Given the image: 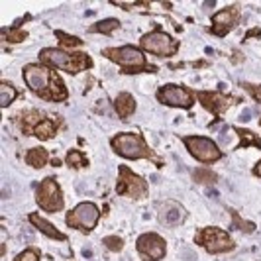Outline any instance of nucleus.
Instances as JSON below:
<instances>
[{
	"label": "nucleus",
	"mask_w": 261,
	"mask_h": 261,
	"mask_svg": "<svg viewBox=\"0 0 261 261\" xmlns=\"http://www.w3.org/2000/svg\"><path fill=\"white\" fill-rule=\"evenodd\" d=\"M24 81H26L28 89L38 92L41 98L55 100V102L67 98V89L63 81L57 75H51V71L45 65H26Z\"/></svg>",
	"instance_id": "1"
},
{
	"label": "nucleus",
	"mask_w": 261,
	"mask_h": 261,
	"mask_svg": "<svg viewBox=\"0 0 261 261\" xmlns=\"http://www.w3.org/2000/svg\"><path fill=\"white\" fill-rule=\"evenodd\" d=\"M39 61L45 65L63 69L67 73H79L92 65L91 57L85 53H67L63 49H43L39 53Z\"/></svg>",
	"instance_id": "2"
},
{
	"label": "nucleus",
	"mask_w": 261,
	"mask_h": 261,
	"mask_svg": "<svg viewBox=\"0 0 261 261\" xmlns=\"http://www.w3.org/2000/svg\"><path fill=\"white\" fill-rule=\"evenodd\" d=\"M112 149L118 155L126 157V159H140V157H147L153 163L157 161V155L145 145L144 138L138 134H118L112 138Z\"/></svg>",
	"instance_id": "3"
},
{
	"label": "nucleus",
	"mask_w": 261,
	"mask_h": 261,
	"mask_svg": "<svg viewBox=\"0 0 261 261\" xmlns=\"http://www.w3.org/2000/svg\"><path fill=\"white\" fill-rule=\"evenodd\" d=\"M196 244L210 251V253H222L236 248V242L228 232L220 228H204L196 234Z\"/></svg>",
	"instance_id": "4"
},
{
	"label": "nucleus",
	"mask_w": 261,
	"mask_h": 261,
	"mask_svg": "<svg viewBox=\"0 0 261 261\" xmlns=\"http://www.w3.org/2000/svg\"><path fill=\"white\" fill-rule=\"evenodd\" d=\"M185 147L189 149V153L198 159V161H204V163H214L222 157L220 147L214 144L208 138H202V136H189L185 138Z\"/></svg>",
	"instance_id": "5"
},
{
	"label": "nucleus",
	"mask_w": 261,
	"mask_h": 261,
	"mask_svg": "<svg viewBox=\"0 0 261 261\" xmlns=\"http://www.w3.org/2000/svg\"><path fill=\"white\" fill-rule=\"evenodd\" d=\"M98 218H100V210L96 208L94 202H89V200L81 202L79 206L67 212V224L71 228H81L85 232L92 230L98 224Z\"/></svg>",
	"instance_id": "6"
},
{
	"label": "nucleus",
	"mask_w": 261,
	"mask_h": 261,
	"mask_svg": "<svg viewBox=\"0 0 261 261\" xmlns=\"http://www.w3.org/2000/svg\"><path fill=\"white\" fill-rule=\"evenodd\" d=\"M36 200L45 212H59L63 208V193H61L59 185L55 183V179L47 177L39 183Z\"/></svg>",
	"instance_id": "7"
},
{
	"label": "nucleus",
	"mask_w": 261,
	"mask_h": 261,
	"mask_svg": "<svg viewBox=\"0 0 261 261\" xmlns=\"http://www.w3.org/2000/svg\"><path fill=\"white\" fill-rule=\"evenodd\" d=\"M120 177H118L116 193L118 195H126L130 198H145L147 196V183L140 175L132 173L126 165H120Z\"/></svg>",
	"instance_id": "8"
},
{
	"label": "nucleus",
	"mask_w": 261,
	"mask_h": 261,
	"mask_svg": "<svg viewBox=\"0 0 261 261\" xmlns=\"http://www.w3.org/2000/svg\"><path fill=\"white\" fill-rule=\"evenodd\" d=\"M106 59L114 61L118 65L128 67V69H134V67H145V55L144 51H140L138 47L134 45H122V47H110V49H105L102 51Z\"/></svg>",
	"instance_id": "9"
},
{
	"label": "nucleus",
	"mask_w": 261,
	"mask_h": 261,
	"mask_svg": "<svg viewBox=\"0 0 261 261\" xmlns=\"http://www.w3.org/2000/svg\"><path fill=\"white\" fill-rule=\"evenodd\" d=\"M136 248L138 253L144 261H159L165 257V240L161 236L153 234V232H147L142 234L136 242Z\"/></svg>",
	"instance_id": "10"
},
{
	"label": "nucleus",
	"mask_w": 261,
	"mask_h": 261,
	"mask_svg": "<svg viewBox=\"0 0 261 261\" xmlns=\"http://www.w3.org/2000/svg\"><path fill=\"white\" fill-rule=\"evenodd\" d=\"M177 41L167 36L165 32H149L142 38V47L145 51L159 55V57H169L177 51Z\"/></svg>",
	"instance_id": "11"
},
{
	"label": "nucleus",
	"mask_w": 261,
	"mask_h": 261,
	"mask_svg": "<svg viewBox=\"0 0 261 261\" xmlns=\"http://www.w3.org/2000/svg\"><path fill=\"white\" fill-rule=\"evenodd\" d=\"M157 100L161 105L177 106V108H191L193 106V94L177 85H165L157 91Z\"/></svg>",
	"instance_id": "12"
},
{
	"label": "nucleus",
	"mask_w": 261,
	"mask_h": 261,
	"mask_svg": "<svg viewBox=\"0 0 261 261\" xmlns=\"http://www.w3.org/2000/svg\"><path fill=\"white\" fill-rule=\"evenodd\" d=\"M238 20H240V6L222 8L220 12H216L212 16V28H210V32L214 36H226L238 24Z\"/></svg>",
	"instance_id": "13"
},
{
	"label": "nucleus",
	"mask_w": 261,
	"mask_h": 261,
	"mask_svg": "<svg viewBox=\"0 0 261 261\" xmlns=\"http://www.w3.org/2000/svg\"><path fill=\"white\" fill-rule=\"evenodd\" d=\"M196 96H198V100L202 102V106L208 108L210 112L216 114V116L224 114V112L228 110V106L236 105V102L240 100V98H236V96H226V94H220V92H210V91H198Z\"/></svg>",
	"instance_id": "14"
},
{
	"label": "nucleus",
	"mask_w": 261,
	"mask_h": 261,
	"mask_svg": "<svg viewBox=\"0 0 261 261\" xmlns=\"http://www.w3.org/2000/svg\"><path fill=\"white\" fill-rule=\"evenodd\" d=\"M157 214H159V222L163 224L165 228H173L179 226L185 218V210L179 206V202L173 200H165L157 206Z\"/></svg>",
	"instance_id": "15"
},
{
	"label": "nucleus",
	"mask_w": 261,
	"mask_h": 261,
	"mask_svg": "<svg viewBox=\"0 0 261 261\" xmlns=\"http://www.w3.org/2000/svg\"><path fill=\"white\" fill-rule=\"evenodd\" d=\"M114 108H116L118 116L122 118V120H126V118H130L132 114H134V110H136V100H134V96H132L130 92H120L116 102H114Z\"/></svg>",
	"instance_id": "16"
},
{
	"label": "nucleus",
	"mask_w": 261,
	"mask_h": 261,
	"mask_svg": "<svg viewBox=\"0 0 261 261\" xmlns=\"http://www.w3.org/2000/svg\"><path fill=\"white\" fill-rule=\"evenodd\" d=\"M28 220L34 224L36 228H38L39 232H43L45 236H49V238H53V240H65V236L61 234L55 226H53L51 222H47V220H43L39 214H36V212H32L30 216H28Z\"/></svg>",
	"instance_id": "17"
},
{
	"label": "nucleus",
	"mask_w": 261,
	"mask_h": 261,
	"mask_svg": "<svg viewBox=\"0 0 261 261\" xmlns=\"http://www.w3.org/2000/svg\"><path fill=\"white\" fill-rule=\"evenodd\" d=\"M47 159H49V155H47V151L43 147H32L26 153V163L36 167V169H41L47 163Z\"/></svg>",
	"instance_id": "18"
},
{
	"label": "nucleus",
	"mask_w": 261,
	"mask_h": 261,
	"mask_svg": "<svg viewBox=\"0 0 261 261\" xmlns=\"http://www.w3.org/2000/svg\"><path fill=\"white\" fill-rule=\"evenodd\" d=\"M55 132H57V126L49 122V120H41L38 126L34 128V136H38L39 140H49L55 136Z\"/></svg>",
	"instance_id": "19"
},
{
	"label": "nucleus",
	"mask_w": 261,
	"mask_h": 261,
	"mask_svg": "<svg viewBox=\"0 0 261 261\" xmlns=\"http://www.w3.org/2000/svg\"><path fill=\"white\" fill-rule=\"evenodd\" d=\"M16 96H18V91L12 85H8V83L0 85V108H8L12 105V100H16Z\"/></svg>",
	"instance_id": "20"
},
{
	"label": "nucleus",
	"mask_w": 261,
	"mask_h": 261,
	"mask_svg": "<svg viewBox=\"0 0 261 261\" xmlns=\"http://www.w3.org/2000/svg\"><path fill=\"white\" fill-rule=\"evenodd\" d=\"M193 179L200 185H214L218 181V175H216L214 171H208V169H204V167H200V169H195Z\"/></svg>",
	"instance_id": "21"
},
{
	"label": "nucleus",
	"mask_w": 261,
	"mask_h": 261,
	"mask_svg": "<svg viewBox=\"0 0 261 261\" xmlns=\"http://www.w3.org/2000/svg\"><path fill=\"white\" fill-rule=\"evenodd\" d=\"M236 134L242 138V144H240V147H246V145H255V147H259L261 149V140L253 134V132L246 130V128H238L236 130Z\"/></svg>",
	"instance_id": "22"
},
{
	"label": "nucleus",
	"mask_w": 261,
	"mask_h": 261,
	"mask_svg": "<svg viewBox=\"0 0 261 261\" xmlns=\"http://www.w3.org/2000/svg\"><path fill=\"white\" fill-rule=\"evenodd\" d=\"M116 28H120V22L114 20V18H108V20H102V22L94 24L91 28V32L92 34H112Z\"/></svg>",
	"instance_id": "23"
},
{
	"label": "nucleus",
	"mask_w": 261,
	"mask_h": 261,
	"mask_svg": "<svg viewBox=\"0 0 261 261\" xmlns=\"http://www.w3.org/2000/svg\"><path fill=\"white\" fill-rule=\"evenodd\" d=\"M2 38L6 39L8 43H20V41H24L28 38L26 32H22V30H8V28H2Z\"/></svg>",
	"instance_id": "24"
},
{
	"label": "nucleus",
	"mask_w": 261,
	"mask_h": 261,
	"mask_svg": "<svg viewBox=\"0 0 261 261\" xmlns=\"http://www.w3.org/2000/svg\"><path fill=\"white\" fill-rule=\"evenodd\" d=\"M55 36H57V39L63 43V47H79V45H83V39L81 38L69 36V34H65V32H61V30H57Z\"/></svg>",
	"instance_id": "25"
},
{
	"label": "nucleus",
	"mask_w": 261,
	"mask_h": 261,
	"mask_svg": "<svg viewBox=\"0 0 261 261\" xmlns=\"http://www.w3.org/2000/svg\"><path fill=\"white\" fill-rule=\"evenodd\" d=\"M230 214H232V226H234V228H240L242 232H248V234L255 230V224L242 220V218H240V214H238L236 210H230Z\"/></svg>",
	"instance_id": "26"
},
{
	"label": "nucleus",
	"mask_w": 261,
	"mask_h": 261,
	"mask_svg": "<svg viewBox=\"0 0 261 261\" xmlns=\"http://www.w3.org/2000/svg\"><path fill=\"white\" fill-rule=\"evenodd\" d=\"M67 165L69 167H75V169H79V167H87V159H85V155L81 153V151H69L67 153Z\"/></svg>",
	"instance_id": "27"
},
{
	"label": "nucleus",
	"mask_w": 261,
	"mask_h": 261,
	"mask_svg": "<svg viewBox=\"0 0 261 261\" xmlns=\"http://www.w3.org/2000/svg\"><path fill=\"white\" fill-rule=\"evenodd\" d=\"M43 118V114L39 112V110H28V112H24V116H22V124L24 126H38L39 120Z\"/></svg>",
	"instance_id": "28"
},
{
	"label": "nucleus",
	"mask_w": 261,
	"mask_h": 261,
	"mask_svg": "<svg viewBox=\"0 0 261 261\" xmlns=\"http://www.w3.org/2000/svg\"><path fill=\"white\" fill-rule=\"evenodd\" d=\"M105 246L110 249V251H120V249L124 248V240H122L120 236H106Z\"/></svg>",
	"instance_id": "29"
},
{
	"label": "nucleus",
	"mask_w": 261,
	"mask_h": 261,
	"mask_svg": "<svg viewBox=\"0 0 261 261\" xmlns=\"http://www.w3.org/2000/svg\"><path fill=\"white\" fill-rule=\"evenodd\" d=\"M14 261H39V253H38V249H34V248H28L24 249L18 257Z\"/></svg>",
	"instance_id": "30"
},
{
	"label": "nucleus",
	"mask_w": 261,
	"mask_h": 261,
	"mask_svg": "<svg viewBox=\"0 0 261 261\" xmlns=\"http://www.w3.org/2000/svg\"><path fill=\"white\" fill-rule=\"evenodd\" d=\"M242 87L244 89H248L251 94H253V98L257 100V102H261V87H255V85H249V83H242Z\"/></svg>",
	"instance_id": "31"
},
{
	"label": "nucleus",
	"mask_w": 261,
	"mask_h": 261,
	"mask_svg": "<svg viewBox=\"0 0 261 261\" xmlns=\"http://www.w3.org/2000/svg\"><path fill=\"white\" fill-rule=\"evenodd\" d=\"M251 116H253V112H251V110H246V112H244V114L240 116V120H242V122H248V120Z\"/></svg>",
	"instance_id": "32"
},
{
	"label": "nucleus",
	"mask_w": 261,
	"mask_h": 261,
	"mask_svg": "<svg viewBox=\"0 0 261 261\" xmlns=\"http://www.w3.org/2000/svg\"><path fill=\"white\" fill-rule=\"evenodd\" d=\"M183 257H185V259H191V261L196 259V255L193 253V251H191V249H189V253H183Z\"/></svg>",
	"instance_id": "33"
},
{
	"label": "nucleus",
	"mask_w": 261,
	"mask_h": 261,
	"mask_svg": "<svg viewBox=\"0 0 261 261\" xmlns=\"http://www.w3.org/2000/svg\"><path fill=\"white\" fill-rule=\"evenodd\" d=\"M253 173H255L257 177H261V161H259V163H255V167H253Z\"/></svg>",
	"instance_id": "34"
},
{
	"label": "nucleus",
	"mask_w": 261,
	"mask_h": 261,
	"mask_svg": "<svg viewBox=\"0 0 261 261\" xmlns=\"http://www.w3.org/2000/svg\"><path fill=\"white\" fill-rule=\"evenodd\" d=\"M83 257H87V259H89V257H92V251L89 248H85L83 249Z\"/></svg>",
	"instance_id": "35"
}]
</instances>
